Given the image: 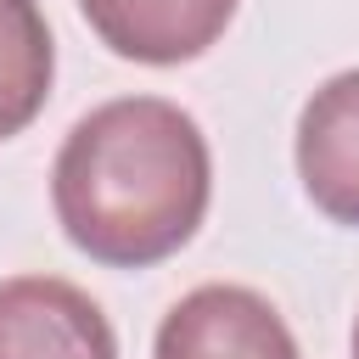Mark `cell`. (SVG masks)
Instances as JSON below:
<instances>
[{
  "instance_id": "1",
  "label": "cell",
  "mask_w": 359,
  "mask_h": 359,
  "mask_svg": "<svg viewBox=\"0 0 359 359\" xmlns=\"http://www.w3.org/2000/svg\"><path fill=\"white\" fill-rule=\"evenodd\" d=\"M213 196V157L196 118L163 95H118L84 112L50 168L62 236L107 269L174 258Z\"/></svg>"
},
{
  "instance_id": "2",
  "label": "cell",
  "mask_w": 359,
  "mask_h": 359,
  "mask_svg": "<svg viewBox=\"0 0 359 359\" xmlns=\"http://www.w3.org/2000/svg\"><path fill=\"white\" fill-rule=\"evenodd\" d=\"M151 359H297V337L269 297L213 280L163 314Z\"/></svg>"
},
{
  "instance_id": "3",
  "label": "cell",
  "mask_w": 359,
  "mask_h": 359,
  "mask_svg": "<svg viewBox=\"0 0 359 359\" xmlns=\"http://www.w3.org/2000/svg\"><path fill=\"white\" fill-rule=\"evenodd\" d=\"M0 359H118L112 320L56 275L0 280Z\"/></svg>"
},
{
  "instance_id": "4",
  "label": "cell",
  "mask_w": 359,
  "mask_h": 359,
  "mask_svg": "<svg viewBox=\"0 0 359 359\" xmlns=\"http://www.w3.org/2000/svg\"><path fill=\"white\" fill-rule=\"evenodd\" d=\"M297 180L325 219L359 230V67L325 79L303 101Z\"/></svg>"
},
{
  "instance_id": "5",
  "label": "cell",
  "mask_w": 359,
  "mask_h": 359,
  "mask_svg": "<svg viewBox=\"0 0 359 359\" xmlns=\"http://www.w3.org/2000/svg\"><path fill=\"white\" fill-rule=\"evenodd\" d=\"M95 39L146 67H174L219 45L236 17V0H79Z\"/></svg>"
},
{
  "instance_id": "6",
  "label": "cell",
  "mask_w": 359,
  "mask_h": 359,
  "mask_svg": "<svg viewBox=\"0 0 359 359\" xmlns=\"http://www.w3.org/2000/svg\"><path fill=\"white\" fill-rule=\"evenodd\" d=\"M56 79V45L39 0H0V140L22 135Z\"/></svg>"
},
{
  "instance_id": "7",
  "label": "cell",
  "mask_w": 359,
  "mask_h": 359,
  "mask_svg": "<svg viewBox=\"0 0 359 359\" xmlns=\"http://www.w3.org/2000/svg\"><path fill=\"white\" fill-rule=\"evenodd\" d=\"M353 359H359V325H353Z\"/></svg>"
}]
</instances>
